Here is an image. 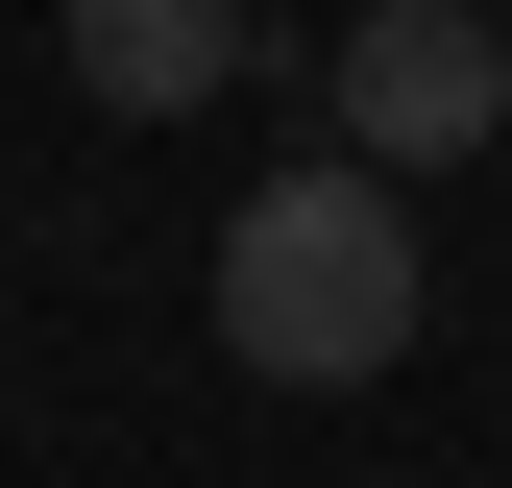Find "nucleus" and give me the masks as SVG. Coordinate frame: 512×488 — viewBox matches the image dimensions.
<instances>
[{"instance_id": "1", "label": "nucleus", "mask_w": 512, "mask_h": 488, "mask_svg": "<svg viewBox=\"0 0 512 488\" xmlns=\"http://www.w3.org/2000/svg\"><path fill=\"white\" fill-rule=\"evenodd\" d=\"M415 318H439V269H415V196H391V171L293 147L269 196H220V366H244V391H391Z\"/></svg>"}, {"instance_id": "2", "label": "nucleus", "mask_w": 512, "mask_h": 488, "mask_svg": "<svg viewBox=\"0 0 512 488\" xmlns=\"http://www.w3.org/2000/svg\"><path fill=\"white\" fill-rule=\"evenodd\" d=\"M317 147L391 171V196L488 171V147H512V25H464V0H366V25L317 49Z\"/></svg>"}, {"instance_id": "3", "label": "nucleus", "mask_w": 512, "mask_h": 488, "mask_svg": "<svg viewBox=\"0 0 512 488\" xmlns=\"http://www.w3.org/2000/svg\"><path fill=\"white\" fill-rule=\"evenodd\" d=\"M244 74H317V49L244 25V0H74V98H98V122H196V98H244Z\"/></svg>"}]
</instances>
